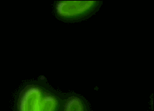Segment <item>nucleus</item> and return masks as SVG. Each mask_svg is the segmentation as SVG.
<instances>
[{"mask_svg":"<svg viewBox=\"0 0 154 111\" xmlns=\"http://www.w3.org/2000/svg\"><path fill=\"white\" fill-rule=\"evenodd\" d=\"M62 97L51 91H45L40 111H61Z\"/></svg>","mask_w":154,"mask_h":111,"instance_id":"nucleus-4","label":"nucleus"},{"mask_svg":"<svg viewBox=\"0 0 154 111\" xmlns=\"http://www.w3.org/2000/svg\"><path fill=\"white\" fill-rule=\"evenodd\" d=\"M102 4L99 1H59L55 3L54 13L63 21H80L97 13Z\"/></svg>","mask_w":154,"mask_h":111,"instance_id":"nucleus-1","label":"nucleus"},{"mask_svg":"<svg viewBox=\"0 0 154 111\" xmlns=\"http://www.w3.org/2000/svg\"><path fill=\"white\" fill-rule=\"evenodd\" d=\"M45 91L39 85L31 84L26 86L18 97L17 111H40Z\"/></svg>","mask_w":154,"mask_h":111,"instance_id":"nucleus-2","label":"nucleus"},{"mask_svg":"<svg viewBox=\"0 0 154 111\" xmlns=\"http://www.w3.org/2000/svg\"><path fill=\"white\" fill-rule=\"evenodd\" d=\"M61 111H91L89 105L84 97L71 93L62 97Z\"/></svg>","mask_w":154,"mask_h":111,"instance_id":"nucleus-3","label":"nucleus"}]
</instances>
